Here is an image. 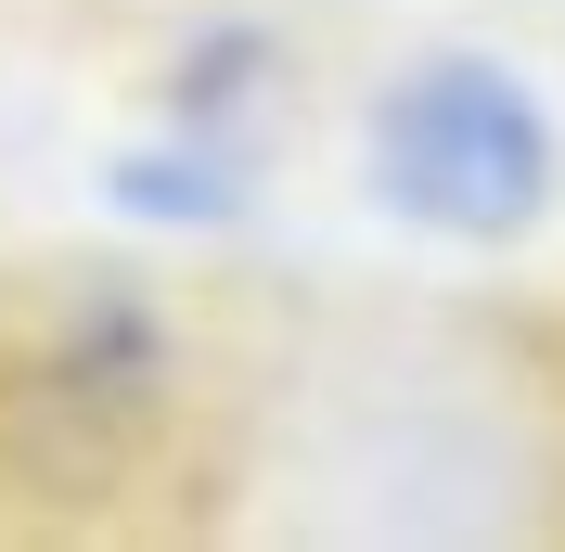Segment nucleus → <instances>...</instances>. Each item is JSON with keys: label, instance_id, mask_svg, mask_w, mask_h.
<instances>
[{"label": "nucleus", "instance_id": "1", "mask_svg": "<svg viewBox=\"0 0 565 552\" xmlns=\"http://www.w3.org/2000/svg\"><path fill=\"white\" fill-rule=\"evenodd\" d=\"M373 180H386V206L424 219V232L514 244L553 206V116L489 52H424L386 104H373Z\"/></svg>", "mask_w": 565, "mask_h": 552}]
</instances>
